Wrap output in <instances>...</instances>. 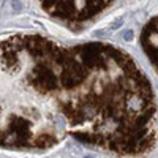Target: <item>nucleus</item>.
Masks as SVG:
<instances>
[{"label": "nucleus", "instance_id": "obj_1", "mask_svg": "<svg viewBox=\"0 0 158 158\" xmlns=\"http://www.w3.org/2000/svg\"><path fill=\"white\" fill-rule=\"evenodd\" d=\"M60 78L62 111L74 139L125 155L152 149L153 92L127 52L104 43L65 48Z\"/></svg>", "mask_w": 158, "mask_h": 158}, {"label": "nucleus", "instance_id": "obj_2", "mask_svg": "<svg viewBox=\"0 0 158 158\" xmlns=\"http://www.w3.org/2000/svg\"><path fill=\"white\" fill-rule=\"evenodd\" d=\"M116 0H40L48 13L70 25H82L100 16Z\"/></svg>", "mask_w": 158, "mask_h": 158}, {"label": "nucleus", "instance_id": "obj_3", "mask_svg": "<svg viewBox=\"0 0 158 158\" xmlns=\"http://www.w3.org/2000/svg\"><path fill=\"white\" fill-rule=\"evenodd\" d=\"M141 41L145 54L150 57L152 63L158 70V17L152 19L144 27L141 35Z\"/></svg>", "mask_w": 158, "mask_h": 158}, {"label": "nucleus", "instance_id": "obj_4", "mask_svg": "<svg viewBox=\"0 0 158 158\" xmlns=\"http://www.w3.org/2000/svg\"><path fill=\"white\" fill-rule=\"evenodd\" d=\"M11 2H13V10L16 13L22 10V0H11Z\"/></svg>", "mask_w": 158, "mask_h": 158}, {"label": "nucleus", "instance_id": "obj_5", "mask_svg": "<svg viewBox=\"0 0 158 158\" xmlns=\"http://www.w3.org/2000/svg\"><path fill=\"white\" fill-rule=\"evenodd\" d=\"M123 35H125V40H127V41H131V40H133V32L131 30H127Z\"/></svg>", "mask_w": 158, "mask_h": 158}, {"label": "nucleus", "instance_id": "obj_6", "mask_svg": "<svg viewBox=\"0 0 158 158\" xmlns=\"http://www.w3.org/2000/svg\"><path fill=\"white\" fill-rule=\"evenodd\" d=\"M84 158H93V157H84Z\"/></svg>", "mask_w": 158, "mask_h": 158}]
</instances>
